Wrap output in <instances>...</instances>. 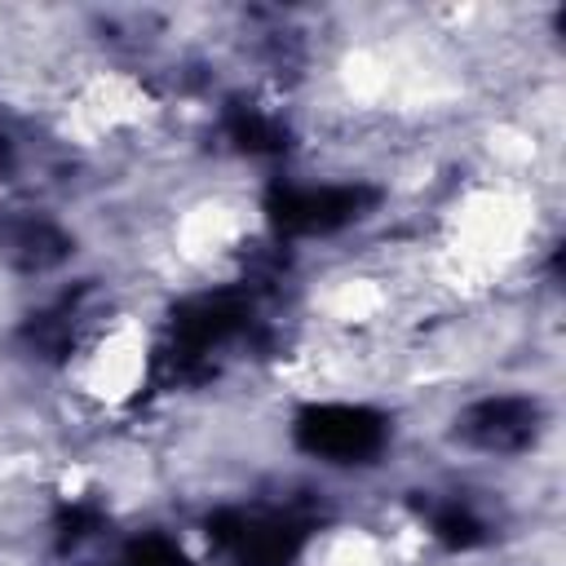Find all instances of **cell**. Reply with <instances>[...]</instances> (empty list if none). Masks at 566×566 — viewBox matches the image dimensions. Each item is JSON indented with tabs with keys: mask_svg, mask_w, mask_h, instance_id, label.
<instances>
[{
	"mask_svg": "<svg viewBox=\"0 0 566 566\" xmlns=\"http://www.w3.org/2000/svg\"><path fill=\"white\" fill-rule=\"evenodd\" d=\"M111 566H186V557H181L177 539H168V535L150 531V535L128 539Z\"/></svg>",
	"mask_w": 566,
	"mask_h": 566,
	"instance_id": "obj_4",
	"label": "cell"
},
{
	"mask_svg": "<svg viewBox=\"0 0 566 566\" xmlns=\"http://www.w3.org/2000/svg\"><path fill=\"white\" fill-rule=\"evenodd\" d=\"M367 181H287L270 195V221L283 234H336L376 208Z\"/></svg>",
	"mask_w": 566,
	"mask_h": 566,
	"instance_id": "obj_1",
	"label": "cell"
},
{
	"mask_svg": "<svg viewBox=\"0 0 566 566\" xmlns=\"http://www.w3.org/2000/svg\"><path fill=\"white\" fill-rule=\"evenodd\" d=\"M535 433H539V407L535 398L522 394L482 398L460 416V438L486 455H517L535 447Z\"/></svg>",
	"mask_w": 566,
	"mask_h": 566,
	"instance_id": "obj_3",
	"label": "cell"
},
{
	"mask_svg": "<svg viewBox=\"0 0 566 566\" xmlns=\"http://www.w3.org/2000/svg\"><path fill=\"white\" fill-rule=\"evenodd\" d=\"M296 447L314 460L327 464H363L371 455L385 451L389 424L380 411L371 407H354V402H323L296 416Z\"/></svg>",
	"mask_w": 566,
	"mask_h": 566,
	"instance_id": "obj_2",
	"label": "cell"
}]
</instances>
